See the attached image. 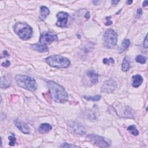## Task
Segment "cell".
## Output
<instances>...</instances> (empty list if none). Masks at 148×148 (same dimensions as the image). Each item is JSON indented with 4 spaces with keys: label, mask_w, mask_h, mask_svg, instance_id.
Returning a JSON list of instances; mask_svg holds the SVG:
<instances>
[{
    "label": "cell",
    "mask_w": 148,
    "mask_h": 148,
    "mask_svg": "<svg viewBox=\"0 0 148 148\" xmlns=\"http://www.w3.org/2000/svg\"><path fill=\"white\" fill-rule=\"evenodd\" d=\"M12 77L10 75L7 74L3 76L1 78V83H0L1 88H6L9 87L12 83Z\"/></svg>",
    "instance_id": "obj_12"
},
{
    "label": "cell",
    "mask_w": 148,
    "mask_h": 148,
    "mask_svg": "<svg viewBox=\"0 0 148 148\" xmlns=\"http://www.w3.org/2000/svg\"><path fill=\"white\" fill-rule=\"evenodd\" d=\"M87 75L88 76L90 82L92 84H95L98 83V74L97 73H96L94 71L89 70L87 73Z\"/></svg>",
    "instance_id": "obj_13"
},
{
    "label": "cell",
    "mask_w": 148,
    "mask_h": 148,
    "mask_svg": "<svg viewBox=\"0 0 148 148\" xmlns=\"http://www.w3.org/2000/svg\"><path fill=\"white\" fill-rule=\"evenodd\" d=\"M135 60L137 62L143 64H145V62L146 61V58L145 57L143 56L142 55H138L136 57Z\"/></svg>",
    "instance_id": "obj_22"
},
{
    "label": "cell",
    "mask_w": 148,
    "mask_h": 148,
    "mask_svg": "<svg viewBox=\"0 0 148 148\" xmlns=\"http://www.w3.org/2000/svg\"><path fill=\"white\" fill-rule=\"evenodd\" d=\"M90 13H89V12H87V13H86V16H85V17H86V18H90Z\"/></svg>",
    "instance_id": "obj_34"
},
{
    "label": "cell",
    "mask_w": 148,
    "mask_h": 148,
    "mask_svg": "<svg viewBox=\"0 0 148 148\" xmlns=\"http://www.w3.org/2000/svg\"><path fill=\"white\" fill-rule=\"evenodd\" d=\"M147 5V1H145L143 2V7H146V6Z\"/></svg>",
    "instance_id": "obj_33"
},
{
    "label": "cell",
    "mask_w": 148,
    "mask_h": 148,
    "mask_svg": "<svg viewBox=\"0 0 148 148\" xmlns=\"http://www.w3.org/2000/svg\"><path fill=\"white\" fill-rule=\"evenodd\" d=\"M51 96L53 100L57 103H65L67 101L68 96L65 88L58 83L49 80L47 82Z\"/></svg>",
    "instance_id": "obj_1"
},
{
    "label": "cell",
    "mask_w": 148,
    "mask_h": 148,
    "mask_svg": "<svg viewBox=\"0 0 148 148\" xmlns=\"http://www.w3.org/2000/svg\"><path fill=\"white\" fill-rule=\"evenodd\" d=\"M143 47H144L145 49H147V48L148 44H147V36H146L145 38V40H144V42H143Z\"/></svg>",
    "instance_id": "obj_27"
},
{
    "label": "cell",
    "mask_w": 148,
    "mask_h": 148,
    "mask_svg": "<svg viewBox=\"0 0 148 148\" xmlns=\"http://www.w3.org/2000/svg\"><path fill=\"white\" fill-rule=\"evenodd\" d=\"M69 14L65 12H60L57 14V21L56 25L60 27H65L68 22Z\"/></svg>",
    "instance_id": "obj_10"
},
{
    "label": "cell",
    "mask_w": 148,
    "mask_h": 148,
    "mask_svg": "<svg viewBox=\"0 0 148 148\" xmlns=\"http://www.w3.org/2000/svg\"><path fill=\"white\" fill-rule=\"evenodd\" d=\"M32 48L35 50H37L38 51L40 52V53H45V52H47L49 50L48 47L44 45H40V44H34L32 45Z\"/></svg>",
    "instance_id": "obj_18"
},
{
    "label": "cell",
    "mask_w": 148,
    "mask_h": 148,
    "mask_svg": "<svg viewBox=\"0 0 148 148\" xmlns=\"http://www.w3.org/2000/svg\"><path fill=\"white\" fill-rule=\"evenodd\" d=\"M109 17H107L106 18V20H107L108 21L105 23V25H107V26L110 25H111V24H112V21L111 20H109Z\"/></svg>",
    "instance_id": "obj_28"
},
{
    "label": "cell",
    "mask_w": 148,
    "mask_h": 148,
    "mask_svg": "<svg viewBox=\"0 0 148 148\" xmlns=\"http://www.w3.org/2000/svg\"><path fill=\"white\" fill-rule=\"evenodd\" d=\"M10 64V62L9 60H6L5 62L1 64V65L3 67H8Z\"/></svg>",
    "instance_id": "obj_26"
},
{
    "label": "cell",
    "mask_w": 148,
    "mask_h": 148,
    "mask_svg": "<svg viewBox=\"0 0 148 148\" xmlns=\"http://www.w3.org/2000/svg\"><path fill=\"white\" fill-rule=\"evenodd\" d=\"M9 145L10 146H14L16 143V139L15 138V136L14 135H11V136H9Z\"/></svg>",
    "instance_id": "obj_24"
},
{
    "label": "cell",
    "mask_w": 148,
    "mask_h": 148,
    "mask_svg": "<svg viewBox=\"0 0 148 148\" xmlns=\"http://www.w3.org/2000/svg\"><path fill=\"white\" fill-rule=\"evenodd\" d=\"M127 130L133 135L137 136L139 134V131L135 125H131L128 126L127 128Z\"/></svg>",
    "instance_id": "obj_20"
},
{
    "label": "cell",
    "mask_w": 148,
    "mask_h": 148,
    "mask_svg": "<svg viewBox=\"0 0 148 148\" xmlns=\"http://www.w3.org/2000/svg\"><path fill=\"white\" fill-rule=\"evenodd\" d=\"M69 126L73 133L76 135H82L86 133L84 127L80 123L77 121H71L69 124Z\"/></svg>",
    "instance_id": "obj_9"
},
{
    "label": "cell",
    "mask_w": 148,
    "mask_h": 148,
    "mask_svg": "<svg viewBox=\"0 0 148 148\" xmlns=\"http://www.w3.org/2000/svg\"><path fill=\"white\" fill-rule=\"evenodd\" d=\"M45 61L50 66L57 68H68L71 64V62L68 58L60 55L49 56L45 59Z\"/></svg>",
    "instance_id": "obj_3"
},
{
    "label": "cell",
    "mask_w": 148,
    "mask_h": 148,
    "mask_svg": "<svg viewBox=\"0 0 148 148\" xmlns=\"http://www.w3.org/2000/svg\"><path fill=\"white\" fill-rule=\"evenodd\" d=\"M92 2L95 5H98L99 3H101V1H92Z\"/></svg>",
    "instance_id": "obj_30"
},
{
    "label": "cell",
    "mask_w": 148,
    "mask_h": 148,
    "mask_svg": "<svg viewBox=\"0 0 148 148\" xmlns=\"http://www.w3.org/2000/svg\"><path fill=\"white\" fill-rule=\"evenodd\" d=\"M14 123L16 125V127L18 128L23 133L25 134H29L30 130L28 126L27 125L26 123L22 121L21 120L19 119H16L14 121Z\"/></svg>",
    "instance_id": "obj_11"
},
{
    "label": "cell",
    "mask_w": 148,
    "mask_h": 148,
    "mask_svg": "<svg viewBox=\"0 0 148 148\" xmlns=\"http://www.w3.org/2000/svg\"><path fill=\"white\" fill-rule=\"evenodd\" d=\"M52 128L51 125L48 123L42 124L39 128V132L40 134H45L50 131Z\"/></svg>",
    "instance_id": "obj_16"
},
{
    "label": "cell",
    "mask_w": 148,
    "mask_h": 148,
    "mask_svg": "<svg viewBox=\"0 0 148 148\" xmlns=\"http://www.w3.org/2000/svg\"><path fill=\"white\" fill-rule=\"evenodd\" d=\"M132 3V1H127V3H128V5H131Z\"/></svg>",
    "instance_id": "obj_35"
},
{
    "label": "cell",
    "mask_w": 148,
    "mask_h": 148,
    "mask_svg": "<svg viewBox=\"0 0 148 148\" xmlns=\"http://www.w3.org/2000/svg\"><path fill=\"white\" fill-rule=\"evenodd\" d=\"M87 138L95 145L100 147H106L111 145V141L108 138L95 134H89Z\"/></svg>",
    "instance_id": "obj_6"
},
{
    "label": "cell",
    "mask_w": 148,
    "mask_h": 148,
    "mask_svg": "<svg viewBox=\"0 0 148 148\" xmlns=\"http://www.w3.org/2000/svg\"><path fill=\"white\" fill-rule=\"evenodd\" d=\"M57 40V36L52 32H43L40 36L39 41L42 45H47Z\"/></svg>",
    "instance_id": "obj_7"
},
{
    "label": "cell",
    "mask_w": 148,
    "mask_h": 148,
    "mask_svg": "<svg viewBox=\"0 0 148 148\" xmlns=\"http://www.w3.org/2000/svg\"><path fill=\"white\" fill-rule=\"evenodd\" d=\"M101 97L99 95H96L94 96H83V98L88 101H98L101 99Z\"/></svg>",
    "instance_id": "obj_21"
},
{
    "label": "cell",
    "mask_w": 148,
    "mask_h": 148,
    "mask_svg": "<svg viewBox=\"0 0 148 148\" xmlns=\"http://www.w3.org/2000/svg\"><path fill=\"white\" fill-rule=\"evenodd\" d=\"M14 31L23 40L30 39L32 35V28L25 23L18 22L14 25Z\"/></svg>",
    "instance_id": "obj_4"
},
{
    "label": "cell",
    "mask_w": 148,
    "mask_h": 148,
    "mask_svg": "<svg viewBox=\"0 0 148 148\" xmlns=\"http://www.w3.org/2000/svg\"><path fill=\"white\" fill-rule=\"evenodd\" d=\"M132 78V86L135 88H137L139 87L143 83V77L139 75H134Z\"/></svg>",
    "instance_id": "obj_14"
},
{
    "label": "cell",
    "mask_w": 148,
    "mask_h": 148,
    "mask_svg": "<svg viewBox=\"0 0 148 148\" xmlns=\"http://www.w3.org/2000/svg\"><path fill=\"white\" fill-rule=\"evenodd\" d=\"M119 2V1H114V0H113V1H112V5H116Z\"/></svg>",
    "instance_id": "obj_32"
},
{
    "label": "cell",
    "mask_w": 148,
    "mask_h": 148,
    "mask_svg": "<svg viewBox=\"0 0 148 148\" xmlns=\"http://www.w3.org/2000/svg\"><path fill=\"white\" fill-rule=\"evenodd\" d=\"M49 13H50V11L47 7L45 6H40V14L39 17V20L40 21L45 20L46 18V17L49 16Z\"/></svg>",
    "instance_id": "obj_15"
},
{
    "label": "cell",
    "mask_w": 148,
    "mask_h": 148,
    "mask_svg": "<svg viewBox=\"0 0 148 148\" xmlns=\"http://www.w3.org/2000/svg\"><path fill=\"white\" fill-rule=\"evenodd\" d=\"M3 54L5 55V57H9V54H8V53L6 50H4L3 52Z\"/></svg>",
    "instance_id": "obj_31"
},
{
    "label": "cell",
    "mask_w": 148,
    "mask_h": 148,
    "mask_svg": "<svg viewBox=\"0 0 148 148\" xmlns=\"http://www.w3.org/2000/svg\"><path fill=\"white\" fill-rule=\"evenodd\" d=\"M131 67L130 65V62L129 60L127 58V57H125L123 59L122 64H121V70L123 72H127L128 71Z\"/></svg>",
    "instance_id": "obj_19"
},
{
    "label": "cell",
    "mask_w": 148,
    "mask_h": 148,
    "mask_svg": "<svg viewBox=\"0 0 148 148\" xmlns=\"http://www.w3.org/2000/svg\"><path fill=\"white\" fill-rule=\"evenodd\" d=\"M103 63L106 65H110L114 63V60L112 57H110L109 58H103Z\"/></svg>",
    "instance_id": "obj_23"
},
{
    "label": "cell",
    "mask_w": 148,
    "mask_h": 148,
    "mask_svg": "<svg viewBox=\"0 0 148 148\" xmlns=\"http://www.w3.org/2000/svg\"><path fill=\"white\" fill-rule=\"evenodd\" d=\"M15 80L17 85L21 88L31 91H34L36 90V82L34 78L30 76L18 75L16 76Z\"/></svg>",
    "instance_id": "obj_2"
},
{
    "label": "cell",
    "mask_w": 148,
    "mask_h": 148,
    "mask_svg": "<svg viewBox=\"0 0 148 148\" xmlns=\"http://www.w3.org/2000/svg\"><path fill=\"white\" fill-rule=\"evenodd\" d=\"M103 39L105 47L112 49L117 44V34L113 29H108L103 35Z\"/></svg>",
    "instance_id": "obj_5"
},
{
    "label": "cell",
    "mask_w": 148,
    "mask_h": 148,
    "mask_svg": "<svg viewBox=\"0 0 148 148\" xmlns=\"http://www.w3.org/2000/svg\"><path fill=\"white\" fill-rule=\"evenodd\" d=\"M137 14L138 15H141L142 14V10L140 8L137 9Z\"/></svg>",
    "instance_id": "obj_29"
},
{
    "label": "cell",
    "mask_w": 148,
    "mask_h": 148,
    "mask_svg": "<svg viewBox=\"0 0 148 148\" xmlns=\"http://www.w3.org/2000/svg\"><path fill=\"white\" fill-rule=\"evenodd\" d=\"M117 87L116 81L113 79H109L103 82L101 86V91L103 93H111Z\"/></svg>",
    "instance_id": "obj_8"
},
{
    "label": "cell",
    "mask_w": 148,
    "mask_h": 148,
    "mask_svg": "<svg viewBox=\"0 0 148 148\" xmlns=\"http://www.w3.org/2000/svg\"><path fill=\"white\" fill-rule=\"evenodd\" d=\"M60 147H78V146L74 145H69L66 143H64L62 145H60Z\"/></svg>",
    "instance_id": "obj_25"
},
{
    "label": "cell",
    "mask_w": 148,
    "mask_h": 148,
    "mask_svg": "<svg viewBox=\"0 0 148 148\" xmlns=\"http://www.w3.org/2000/svg\"><path fill=\"white\" fill-rule=\"evenodd\" d=\"M130 45V40L128 39H125L121 43V45L119 47L118 51L119 53H123Z\"/></svg>",
    "instance_id": "obj_17"
}]
</instances>
